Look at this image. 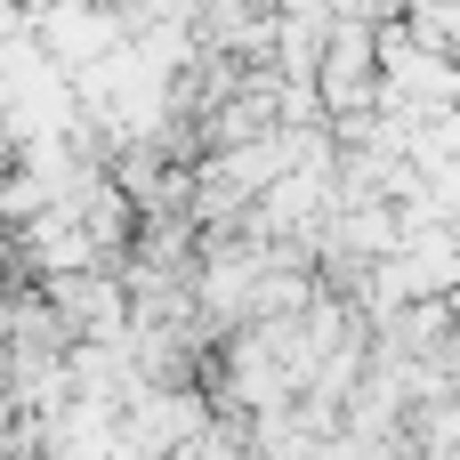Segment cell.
<instances>
[{
  "instance_id": "1",
  "label": "cell",
  "mask_w": 460,
  "mask_h": 460,
  "mask_svg": "<svg viewBox=\"0 0 460 460\" xmlns=\"http://www.w3.org/2000/svg\"><path fill=\"white\" fill-rule=\"evenodd\" d=\"M16 275H24V243H16V226L0 218V291H8Z\"/></svg>"
}]
</instances>
